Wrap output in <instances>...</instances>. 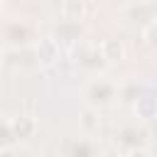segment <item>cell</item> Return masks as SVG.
I'll use <instances>...</instances> for the list:
<instances>
[{
  "label": "cell",
  "instance_id": "cell-1",
  "mask_svg": "<svg viewBox=\"0 0 157 157\" xmlns=\"http://www.w3.org/2000/svg\"><path fill=\"white\" fill-rule=\"evenodd\" d=\"M59 10L64 12V17L66 20H83L88 12H93V5L91 2H76V0H69V2H61L59 5Z\"/></svg>",
  "mask_w": 157,
  "mask_h": 157
},
{
  "label": "cell",
  "instance_id": "cell-2",
  "mask_svg": "<svg viewBox=\"0 0 157 157\" xmlns=\"http://www.w3.org/2000/svg\"><path fill=\"white\" fill-rule=\"evenodd\" d=\"M12 130H15L17 137H29V135L37 130V123H34V118H29V115H17V118L12 120Z\"/></svg>",
  "mask_w": 157,
  "mask_h": 157
},
{
  "label": "cell",
  "instance_id": "cell-6",
  "mask_svg": "<svg viewBox=\"0 0 157 157\" xmlns=\"http://www.w3.org/2000/svg\"><path fill=\"white\" fill-rule=\"evenodd\" d=\"M91 118H93V110H86V113H83V128H86V130H93V125H96Z\"/></svg>",
  "mask_w": 157,
  "mask_h": 157
},
{
  "label": "cell",
  "instance_id": "cell-5",
  "mask_svg": "<svg viewBox=\"0 0 157 157\" xmlns=\"http://www.w3.org/2000/svg\"><path fill=\"white\" fill-rule=\"evenodd\" d=\"M137 108L142 110L145 118H152V113H155V108H152V98H142V101H137Z\"/></svg>",
  "mask_w": 157,
  "mask_h": 157
},
{
  "label": "cell",
  "instance_id": "cell-3",
  "mask_svg": "<svg viewBox=\"0 0 157 157\" xmlns=\"http://www.w3.org/2000/svg\"><path fill=\"white\" fill-rule=\"evenodd\" d=\"M37 52H39V59H42L44 64H52V61L59 59V47H56L54 39H42Z\"/></svg>",
  "mask_w": 157,
  "mask_h": 157
},
{
  "label": "cell",
  "instance_id": "cell-8",
  "mask_svg": "<svg viewBox=\"0 0 157 157\" xmlns=\"http://www.w3.org/2000/svg\"><path fill=\"white\" fill-rule=\"evenodd\" d=\"M0 10H2V2H0Z\"/></svg>",
  "mask_w": 157,
  "mask_h": 157
},
{
  "label": "cell",
  "instance_id": "cell-7",
  "mask_svg": "<svg viewBox=\"0 0 157 157\" xmlns=\"http://www.w3.org/2000/svg\"><path fill=\"white\" fill-rule=\"evenodd\" d=\"M130 157H147V152H132Z\"/></svg>",
  "mask_w": 157,
  "mask_h": 157
},
{
  "label": "cell",
  "instance_id": "cell-4",
  "mask_svg": "<svg viewBox=\"0 0 157 157\" xmlns=\"http://www.w3.org/2000/svg\"><path fill=\"white\" fill-rule=\"evenodd\" d=\"M101 49H103V56H105L108 61H120V59H123V44H120L118 39H105V42L101 44Z\"/></svg>",
  "mask_w": 157,
  "mask_h": 157
}]
</instances>
